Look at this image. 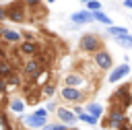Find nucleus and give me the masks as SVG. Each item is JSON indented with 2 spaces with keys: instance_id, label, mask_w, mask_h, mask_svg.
<instances>
[{
  "instance_id": "obj_7",
  "label": "nucleus",
  "mask_w": 132,
  "mask_h": 130,
  "mask_svg": "<svg viewBox=\"0 0 132 130\" xmlns=\"http://www.w3.org/2000/svg\"><path fill=\"white\" fill-rule=\"evenodd\" d=\"M91 21H95V14H93L89 8L72 14V23H76V25H87V23H91Z\"/></svg>"
},
{
  "instance_id": "obj_21",
  "label": "nucleus",
  "mask_w": 132,
  "mask_h": 130,
  "mask_svg": "<svg viewBox=\"0 0 132 130\" xmlns=\"http://www.w3.org/2000/svg\"><path fill=\"white\" fill-rule=\"evenodd\" d=\"M87 8H89L91 12H97V10H101V2H99V0H89V2H87Z\"/></svg>"
},
{
  "instance_id": "obj_26",
  "label": "nucleus",
  "mask_w": 132,
  "mask_h": 130,
  "mask_svg": "<svg viewBox=\"0 0 132 130\" xmlns=\"http://www.w3.org/2000/svg\"><path fill=\"white\" fill-rule=\"evenodd\" d=\"M124 6H126V8H132V0H126V2H124Z\"/></svg>"
},
{
  "instance_id": "obj_5",
  "label": "nucleus",
  "mask_w": 132,
  "mask_h": 130,
  "mask_svg": "<svg viewBox=\"0 0 132 130\" xmlns=\"http://www.w3.org/2000/svg\"><path fill=\"white\" fill-rule=\"evenodd\" d=\"M93 60H95V64H97L99 70H107V68H111V56H109L107 52H103V50H97L95 56H93Z\"/></svg>"
},
{
  "instance_id": "obj_1",
  "label": "nucleus",
  "mask_w": 132,
  "mask_h": 130,
  "mask_svg": "<svg viewBox=\"0 0 132 130\" xmlns=\"http://www.w3.org/2000/svg\"><path fill=\"white\" fill-rule=\"evenodd\" d=\"M23 122H25L29 128H43V126L47 124V109H45V107H39V109H35L31 116H25Z\"/></svg>"
},
{
  "instance_id": "obj_13",
  "label": "nucleus",
  "mask_w": 132,
  "mask_h": 130,
  "mask_svg": "<svg viewBox=\"0 0 132 130\" xmlns=\"http://www.w3.org/2000/svg\"><path fill=\"white\" fill-rule=\"evenodd\" d=\"M12 72H14V70H12V64H10L6 58H2V60H0V78H8Z\"/></svg>"
},
{
  "instance_id": "obj_9",
  "label": "nucleus",
  "mask_w": 132,
  "mask_h": 130,
  "mask_svg": "<svg viewBox=\"0 0 132 130\" xmlns=\"http://www.w3.org/2000/svg\"><path fill=\"white\" fill-rule=\"evenodd\" d=\"M0 37H2L4 41H8V43H16V41H23V35H21L19 31H12V29H4V27H0Z\"/></svg>"
},
{
  "instance_id": "obj_11",
  "label": "nucleus",
  "mask_w": 132,
  "mask_h": 130,
  "mask_svg": "<svg viewBox=\"0 0 132 130\" xmlns=\"http://www.w3.org/2000/svg\"><path fill=\"white\" fill-rule=\"evenodd\" d=\"M47 78H50V70H47V66H45V68H41V70L37 72L35 78H31V83H33V87H43V85L47 83Z\"/></svg>"
},
{
  "instance_id": "obj_23",
  "label": "nucleus",
  "mask_w": 132,
  "mask_h": 130,
  "mask_svg": "<svg viewBox=\"0 0 132 130\" xmlns=\"http://www.w3.org/2000/svg\"><path fill=\"white\" fill-rule=\"evenodd\" d=\"M43 130H66V126H64V124H58V126H54V124H45Z\"/></svg>"
},
{
  "instance_id": "obj_6",
  "label": "nucleus",
  "mask_w": 132,
  "mask_h": 130,
  "mask_svg": "<svg viewBox=\"0 0 132 130\" xmlns=\"http://www.w3.org/2000/svg\"><path fill=\"white\" fill-rule=\"evenodd\" d=\"M82 97H85V93L80 89L70 87V85H64V89H62V99L64 101H80Z\"/></svg>"
},
{
  "instance_id": "obj_20",
  "label": "nucleus",
  "mask_w": 132,
  "mask_h": 130,
  "mask_svg": "<svg viewBox=\"0 0 132 130\" xmlns=\"http://www.w3.org/2000/svg\"><path fill=\"white\" fill-rule=\"evenodd\" d=\"M66 85H70V87L82 85V78H80V76H76V74H68V76H66Z\"/></svg>"
},
{
  "instance_id": "obj_29",
  "label": "nucleus",
  "mask_w": 132,
  "mask_h": 130,
  "mask_svg": "<svg viewBox=\"0 0 132 130\" xmlns=\"http://www.w3.org/2000/svg\"><path fill=\"white\" fill-rule=\"evenodd\" d=\"M47 2H54V0H47Z\"/></svg>"
},
{
  "instance_id": "obj_28",
  "label": "nucleus",
  "mask_w": 132,
  "mask_h": 130,
  "mask_svg": "<svg viewBox=\"0 0 132 130\" xmlns=\"http://www.w3.org/2000/svg\"><path fill=\"white\" fill-rule=\"evenodd\" d=\"M80 2H85V4H87V2H89V0H80Z\"/></svg>"
},
{
  "instance_id": "obj_22",
  "label": "nucleus",
  "mask_w": 132,
  "mask_h": 130,
  "mask_svg": "<svg viewBox=\"0 0 132 130\" xmlns=\"http://www.w3.org/2000/svg\"><path fill=\"white\" fill-rule=\"evenodd\" d=\"M107 31H109L111 35H122V33H126V29H124V27H113V25H109V27H107Z\"/></svg>"
},
{
  "instance_id": "obj_17",
  "label": "nucleus",
  "mask_w": 132,
  "mask_h": 130,
  "mask_svg": "<svg viewBox=\"0 0 132 130\" xmlns=\"http://www.w3.org/2000/svg\"><path fill=\"white\" fill-rule=\"evenodd\" d=\"M56 93V87H54V83H45L43 87H41V95L43 97H52Z\"/></svg>"
},
{
  "instance_id": "obj_10",
  "label": "nucleus",
  "mask_w": 132,
  "mask_h": 130,
  "mask_svg": "<svg viewBox=\"0 0 132 130\" xmlns=\"http://www.w3.org/2000/svg\"><path fill=\"white\" fill-rule=\"evenodd\" d=\"M21 54L23 56H35L37 54V41H33V39H27V41H21Z\"/></svg>"
},
{
  "instance_id": "obj_12",
  "label": "nucleus",
  "mask_w": 132,
  "mask_h": 130,
  "mask_svg": "<svg viewBox=\"0 0 132 130\" xmlns=\"http://www.w3.org/2000/svg\"><path fill=\"white\" fill-rule=\"evenodd\" d=\"M58 118H60L64 124H74V122H76V113H74V111H68L66 107H58Z\"/></svg>"
},
{
  "instance_id": "obj_4",
  "label": "nucleus",
  "mask_w": 132,
  "mask_h": 130,
  "mask_svg": "<svg viewBox=\"0 0 132 130\" xmlns=\"http://www.w3.org/2000/svg\"><path fill=\"white\" fill-rule=\"evenodd\" d=\"M78 45H80V50H82V52H91V54H95L97 50H101V41H99V37H97V35H93V33L82 35Z\"/></svg>"
},
{
  "instance_id": "obj_15",
  "label": "nucleus",
  "mask_w": 132,
  "mask_h": 130,
  "mask_svg": "<svg viewBox=\"0 0 132 130\" xmlns=\"http://www.w3.org/2000/svg\"><path fill=\"white\" fill-rule=\"evenodd\" d=\"M23 109H25V103H23L21 99H12V101H10V111H14V113H23Z\"/></svg>"
},
{
  "instance_id": "obj_27",
  "label": "nucleus",
  "mask_w": 132,
  "mask_h": 130,
  "mask_svg": "<svg viewBox=\"0 0 132 130\" xmlns=\"http://www.w3.org/2000/svg\"><path fill=\"white\" fill-rule=\"evenodd\" d=\"M105 130H118V128H113V126H107V128H105Z\"/></svg>"
},
{
  "instance_id": "obj_8",
  "label": "nucleus",
  "mask_w": 132,
  "mask_h": 130,
  "mask_svg": "<svg viewBox=\"0 0 132 130\" xmlns=\"http://www.w3.org/2000/svg\"><path fill=\"white\" fill-rule=\"evenodd\" d=\"M128 72H130V66H128V64H120L118 68H113V70H111V74H109V78H107V80H109V83H118V80H122Z\"/></svg>"
},
{
  "instance_id": "obj_19",
  "label": "nucleus",
  "mask_w": 132,
  "mask_h": 130,
  "mask_svg": "<svg viewBox=\"0 0 132 130\" xmlns=\"http://www.w3.org/2000/svg\"><path fill=\"white\" fill-rule=\"evenodd\" d=\"M93 14H95V21H99V23H103V25H111V19H109L105 12L97 10V12H93Z\"/></svg>"
},
{
  "instance_id": "obj_16",
  "label": "nucleus",
  "mask_w": 132,
  "mask_h": 130,
  "mask_svg": "<svg viewBox=\"0 0 132 130\" xmlns=\"http://www.w3.org/2000/svg\"><path fill=\"white\" fill-rule=\"evenodd\" d=\"M87 111H89L91 116H95V118H99V116L103 113V107H101L99 103H91V105H87Z\"/></svg>"
},
{
  "instance_id": "obj_3",
  "label": "nucleus",
  "mask_w": 132,
  "mask_h": 130,
  "mask_svg": "<svg viewBox=\"0 0 132 130\" xmlns=\"http://www.w3.org/2000/svg\"><path fill=\"white\" fill-rule=\"evenodd\" d=\"M41 68H45L41 62H39V58L37 56H29L27 60H25V64H23V72H25V76L31 80V78H35L37 76V72L41 70Z\"/></svg>"
},
{
  "instance_id": "obj_24",
  "label": "nucleus",
  "mask_w": 132,
  "mask_h": 130,
  "mask_svg": "<svg viewBox=\"0 0 132 130\" xmlns=\"http://www.w3.org/2000/svg\"><path fill=\"white\" fill-rule=\"evenodd\" d=\"M27 2V6H35L37 8V4H39V0H25Z\"/></svg>"
},
{
  "instance_id": "obj_2",
  "label": "nucleus",
  "mask_w": 132,
  "mask_h": 130,
  "mask_svg": "<svg viewBox=\"0 0 132 130\" xmlns=\"http://www.w3.org/2000/svg\"><path fill=\"white\" fill-rule=\"evenodd\" d=\"M25 10H27V2L25 0H16L6 8V17L14 23H23L25 21Z\"/></svg>"
},
{
  "instance_id": "obj_14",
  "label": "nucleus",
  "mask_w": 132,
  "mask_h": 130,
  "mask_svg": "<svg viewBox=\"0 0 132 130\" xmlns=\"http://www.w3.org/2000/svg\"><path fill=\"white\" fill-rule=\"evenodd\" d=\"M116 41H118L120 45H124V47H132V35H128V33L116 35Z\"/></svg>"
},
{
  "instance_id": "obj_25",
  "label": "nucleus",
  "mask_w": 132,
  "mask_h": 130,
  "mask_svg": "<svg viewBox=\"0 0 132 130\" xmlns=\"http://www.w3.org/2000/svg\"><path fill=\"white\" fill-rule=\"evenodd\" d=\"M2 19H6V8L0 6V21H2Z\"/></svg>"
},
{
  "instance_id": "obj_18",
  "label": "nucleus",
  "mask_w": 132,
  "mask_h": 130,
  "mask_svg": "<svg viewBox=\"0 0 132 130\" xmlns=\"http://www.w3.org/2000/svg\"><path fill=\"white\" fill-rule=\"evenodd\" d=\"M78 118H80L82 122L91 124V126H95V124H97V118H95V116H91L89 111H80V113H78Z\"/></svg>"
}]
</instances>
